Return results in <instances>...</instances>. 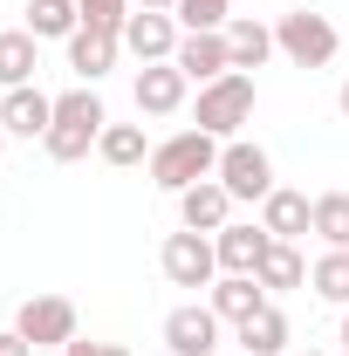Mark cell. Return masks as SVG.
Returning <instances> with one entry per match:
<instances>
[{
    "label": "cell",
    "mask_w": 349,
    "mask_h": 356,
    "mask_svg": "<svg viewBox=\"0 0 349 356\" xmlns=\"http://www.w3.org/2000/svg\"><path fill=\"white\" fill-rule=\"evenodd\" d=\"M103 131H110V110H103V96L83 83V89H69V96H55V124H48L42 151L55 158V165H76V158L96 151Z\"/></svg>",
    "instance_id": "cell-1"
},
{
    "label": "cell",
    "mask_w": 349,
    "mask_h": 356,
    "mask_svg": "<svg viewBox=\"0 0 349 356\" xmlns=\"http://www.w3.org/2000/svg\"><path fill=\"white\" fill-rule=\"evenodd\" d=\"M213 172H219V137H206V131H178L165 144H151V185L158 192H185Z\"/></svg>",
    "instance_id": "cell-2"
},
{
    "label": "cell",
    "mask_w": 349,
    "mask_h": 356,
    "mask_svg": "<svg viewBox=\"0 0 349 356\" xmlns=\"http://www.w3.org/2000/svg\"><path fill=\"white\" fill-rule=\"evenodd\" d=\"M274 48H281L295 69H329V62H336V48H343V35H336V21H329V14L295 7V14H281V21H274Z\"/></svg>",
    "instance_id": "cell-3"
},
{
    "label": "cell",
    "mask_w": 349,
    "mask_h": 356,
    "mask_svg": "<svg viewBox=\"0 0 349 356\" xmlns=\"http://www.w3.org/2000/svg\"><path fill=\"white\" fill-rule=\"evenodd\" d=\"M254 117V76L247 69H233V76H219V83L199 89V131L206 137H240V124Z\"/></svg>",
    "instance_id": "cell-4"
},
{
    "label": "cell",
    "mask_w": 349,
    "mask_h": 356,
    "mask_svg": "<svg viewBox=\"0 0 349 356\" xmlns=\"http://www.w3.org/2000/svg\"><path fill=\"white\" fill-rule=\"evenodd\" d=\"M213 178L233 192V206H240V199L261 206L267 192H274V158H267L261 144H247V137H226V144H219V172Z\"/></svg>",
    "instance_id": "cell-5"
},
{
    "label": "cell",
    "mask_w": 349,
    "mask_h": 356,
    "mask_svg": "<svg viewBox=\"0 0 349 356\" xmlns=\"http://www.w3.org/2000/svg\"><path fill=\"white\" fill-rule=\"evenodd\" d=\"M158 267H165V281L172 288H213L219 281V254H213V233H165V247H158Z\"/></svg>",
    "instance_id": "cell-6"
},
{
    "label": "cell",
    "mask_w": 349,
    "mask_h": 356,
    "mask_svg": "<svg viewBox=\"0 0 349 356\" xmlns=\"http://www.w3.org/2000/svg\"><path fill=\"white\" fill-rule=\"evenodd\" d=\"M14 329H21L35 350H62V343L76 336V302H69V295H35V302H21Z\"/></svg>",
    "instance_id": "cell-7"
},
{
    "label": "cell",
    "mask_w": 349,
    "mask_h": 356,
    "mask_svg": "<svg viewBox=\"0 0 349 356\" xmlns=\"http://www.w3.org/2000/svg\"><path fill=\"white\" fill-rule=\"evenodd\" d=\"M165 350H172V356H213L219 350V315H213V302H206V309L185 302V309L165 315Z\"/></svg>",
    "instance_id": "cell-8"
},
{
    "label": "cell",
    "mask_w": 349,
    "mask_h": 356,
    "mask_svg": "<svg viewBox=\"0 0 349 356\" xmlns=\"http://www.w3.org/2000/svg\"><path fill=\"white\" fill-rule=\"evenodd\" d=\"M185 69L178 62H144L137 69V117H178L185 110Z\"/></svg>",
    "instance_id": "cell-9"
},
{
    "label": "cell",
    "mask_w": 349,
    "mask_h": 356,
    "mask_svg": "<svg viewBox=\"0 0 349 356\" xmlns=\"http://www.w3.org/2000/svg\"><path fill=\"white\" fill-rule=\"evenodd\" d=\"M117 55H124V35H117V28H76V35H69V69H76L89 89L117 69Z\"/></svg>",
    "instance_id": "cell-10"
},
{
    "label": "cell",
    "mask_w": 349,
    "mask_h": 356,
    "mask_svg": "<svg viewBox=\"0 0 349 356\" xmlns=\"http://www.w3.org/2000/svg\"><path fill=\"white\" fill-rule=\"evenodd\" d=\"M178 42H185V35H178L172 14H151V7H137L131 21H124V48H131L137 62H172Z\"/></svg>",
    "instance_id": "cell-11"
},
{
    "label": "cell",
    "mask_w": 349,
    "mask_h": 356,
    "mask_svg": "<svg viewBox=\"0 0 349 356\" xmlns=\"http://www.w3.org/2000/svg\"><path fill=\"white\" fill-rule=\"evenodd\" d=\"M178 220L192 226V233H219V226H233V192H226L219 178L185 185V192H178Z\"/></svg>",
    "instance_id": "cell-12"
},
{
    "label": "cell",
    "mask_w": 349,
    "mask_h": 356,
    "mask_svg": "<svg viewBox=\"0 0 349 356\" xmlns=\"http://www.w3.org/2000/svg\"><path fill=\"white\" fill-rule=\"evenodd\" d=\"M178 69H185V83H219V76H233V48H226V28L219 35H185L178 42V55H172Z\"/></svg>",
    "instance_id": "cell-13"
},
{
    "label": "cell",
    "mask_w": 349,
    "mask_h": 356,
    "mask_svg": "<svg viewBox=\"0 0 349 356\" xmlns=\"http://www.w3.org/2000/svg\"><path fill=\"white\" fill-rule=\"evenodd\" d=\"M261 226L274 240H302V233H315V199L295 192V185H274L261 199Z\"/></svg>",
    "instance_id": "cell-14"
},
{
    "label": "cell",
    "mask_w": 349,
    "mask_h": 356,
    "mask_svg": "<svg viewBox=\"0 0 349 356\" xmlns=\"http://www.w3.org/2000/svg\"><path fill=\"white\" fill-rule=\"evenodd\" d=\"M48 124H55V96H42L35 83L0 96V131L7 137H48Z\"/></svg>",
    "instance_id": "cell-15"
},
{
    "label": "cell",
    "mask_w": 349,
    "mask_h": 356,
    "mask_svg": "<svg viewBox=\"0 0 349 356\" xmlns=\"http://www.w3.org/2000/svg\"><path fill=\"white\" fill-rule=\"evenodd\" d=\"M267 247H274V233H267V226H240V220H233V226H219V233H213L219 274H254Z\"/></svg>",
    "instance_id": "cell-16"
},
{
    "label": "cell",
    "mask_w": 349,
    "mask_h": 356,
    "mask_svg": "<svg viewBox=\"0 0 349 356\" xmlns=\"http://www.w3.org/2000/svg\"><path fill=\"white\" fill-rule=\"evenodd\" d=\"M206 302H213V315H219V322H233V329H240L247 315H261V309H267V288L254 281V274H219Z\"/></svg>",
    "instance_id": "cell-17"
},
{
    "label": "cell",
    "mask_w": 349,
    "mask_h": 356,
    "mask_svg": "<svg viewBox=\"0 0 349 356\" xmlns=\"http://www.w3.org/2000/svg\"><path fill=\"white\" fill-rule=\"evenodd\" d=\"M42 69V42L28 28H0V89H28Z\"/></svg>",
    "instance_id": "cell-18"
},
{
    "label": "cell",
    "mask_w": 349,
    "mask_h": 356,
    "mask_svg": "<svg viewBox=\"0 0 349 356\" xmlns=\"http://www.w3.org/2000/svg\"><path fill=\"white\" fill-rule=\"evenodd\" d=\"M226 48H233V69H247V76H254L267 55H274V28L254 21V14H233V21H226Z\"/></svg>",
    "instance_id": "cell-19"
},
{
    "label": "cell",
    "mask_w": 349,
    "mask_h": 356,
    "mask_svg": "<svg viewBox=\"0 0 349 356\" xmlns=\"http://www.w3.org/2000/svg\"><path fill=\"white\" fill-rule=\"evenodd\" d=\"M254 281H261L267 295H288V288H302L308 281V261L295 254V240H274L261 254V267H254Z\"/></svg>",
    "instance_id": "cell-20"
},
{
    "label": "cell",
    "mask_w": 349,
    "mask_h": 356,
    "mask_svg": "<svg viewBox=\"0 0 349 356\" xmlns=\"http://www.w3.org/2000/svg\"><path fill=\"white\" fill-rule=\"evenodd\" d=\"M83 28V7L76 0H28V35L35 42H69Z\"/></svg>",
    "instance_id": "cell-21"
},
{
    "label": "cell",
    "mask_w": 349,
    "mask_h": 356,
    "mask_svg": "<svg viewBox=\"0 0 349 356\" xmlns=\"http://www.w3.org/2000/svg\"><path fill=\"white\" fill-rule=\"evenodd\" d=\"M96 158H103V165H117V172H131V165H151L144 124H110V131L96 137Z\"/></svg>",
    "instance_id": "cell-22"
},
{
    "label": "cell",
    "mask_w": 349,
    "mask_h": 356,
    "mask_svg": "<svg viewBox=\"0 0 349 356\" xmlns=\"http://www.w3.org/2000/svg\"><path fill=\"white\" fill-rule=\"evenodd\" d=\"M240 350L247 356H281L288 350V315L274 309V302H267L261 315H247V322H240Z\"/></svg>",
    "instance_id": "cell-23"
},
{
    "label": "cell",
    "mask_w": 349,
    "mask_h": 356,
    "mask_svg": "<svg viewBox=\"0 0 349 356\" xmlns=\"http://www.w3.org/2000/svg\"><path fill=\"white\" fill-rule=\"evenodd\" d=\"M308 288H315L322 302H336V309H349V247H329L322 261L308 267Z\"/></svg>",
    "instance_id": "cell-24"
},
{
    "label": "cell",
    "mask_w": 349,
    "mask_h": 356,
    "mask_svg": "<svg viewBox=\"0 0 349 356\" xmlns=\"http://www.w3.org/2000/svg\"><path fill=\"white\" fill-rule=\"evenodd\" d=\"M172 21L185 28V35H219V28L233 21V0H178Z\"/></svg>",
    "instance_id": "cell-25"
},
{
    "label": "cell",
    "mask_w": 349,
    "mask_h": 356,
    "mask_svg": "<svg viewBox=\"0 0 349 356\" xmlns=\"http://www.w3.org/2000/svg\"><path fill=\"white\" fill-rule=\"evenodd\" d=\"M315 233H322V247H349V192L315 199Z\"/></svg>",
    "instance_id": "cell-26"
},
{
    "label": "cell",
    "mask_w": 349,
    "mask_h": 356,
    "mask_svg": "<svg viewBox=\"0 0 349 356\" xmlns=\"http://www.w3.org/2000/svg\"><path fill=\"white\" fill-rule=\"evenodd\" d=\"M83 7V28H117L124 35V21H131V0H76Z\"/></svg>",
    "instance_id": "cell-27"
},
{
    "label": "cell",
    "mask_w": 349,
    "mask_h": 356,
    "mask_svg": "<svg viewBox=\"0 0 349 356\" xmlns=\"http://www.w3.org/2000/svg\"><path fill=\"white\" fill-rule=\"evenodd\" d=\"M0 356H35V343H28L21 329H7V336H0Z\"/></svg>",
    "instance_id": "cell-28"
},
{
    "label": "cell",
    "mask_w": 349,
    "mask_h": 356,
    "mask_svg": "<svg viewBox=\"0 0 349 356\" xmlns=\"http://www.w3.org/2000/svg\"><path fill=\"white\" fill-rule=\"evenodd\" d=\"M62 356H103V343H89V336H69V343H62Z\"/></svg>",
    "instance_id": "cell-29"
},
{
    "label": "cell",
    "mask_w": 349,
    "mask_h": 356,
    "mask_svg": "<svg viewBox=\"0 0 349 356\" xmlns=\"http://www.w3.org/2000/svg\"><path fill=\"white\" fill-rule=\"evenodd\" d=\"M137 7H151V14H172L178 0H137Z\"/></svg>",
    "instance_id": "cell-30"
},
{
    "label": "cell",
    "mask_w": 349,
    "mask_h": 356,
    "mask_svg": "<svg viewBox=\"0 0 349 356\" xmlns=\"http://www.w3.org/2000/svg\"><path fill=\"white\" fill-rule=\"evenodd\" d=\"M103 356H131V350H124V343H103Z\"/></svg>",
    "instance_id": "cell-31"
},
{
    "label": "cell",
    "mask_w": 349,
    "mask_h": 356,
    "mask_svg": "<svg viewBox=\"0 0 349 356\" xmlns=\"http://www.w3.org/2000/svg\"><path fill=\"white\" fill-rule=\"evenodd\" d=\"M336 103H343V117H349V83H343V89H336Z\"/></svg>",
    "instance_id": "cell-32"
},
{
    "label": "cell",
    "mask_w": 349,
    "mask_h": 356,
    "mask_svg": "<svg viewBox=\"0 0 349 356\" xmlns=\"http://www.w3.org/2000/svg\"><path fill=\"white\" fill-rule=\"evenodd\" d=\"M343 356H349V309H343Z\"/></svg>",
    "instance_id": "cell-33"
},
{
    "label": "cell",
    "mask_w": 349,
    "mask_h": 356,
    "mask_svg": "<svg viewBox=\"0 0 349 356\" xmlns=\"http://www.w3.org/2000/svg\"><path fill=\"white\" fill-rule=\"evenodd\" d=\"M302 356H329V350H302Z\"/></svg>",
    "instance_id": "cell-34"
},
{
    "label": "cell",
    "mask_w": 349,
    "mask_h": 356,
    "mask_svg": "<svg viewBox=\"0 0 349 356\" xmlns=\"http://www.w3.org/2000/svg\"><path fill=\"white\" fill-rule=\"evenodd\" d=\"M0 151H7V131H0Z\"/></svg>",
    "instance_id": "cell-35"
}]
</instances>
